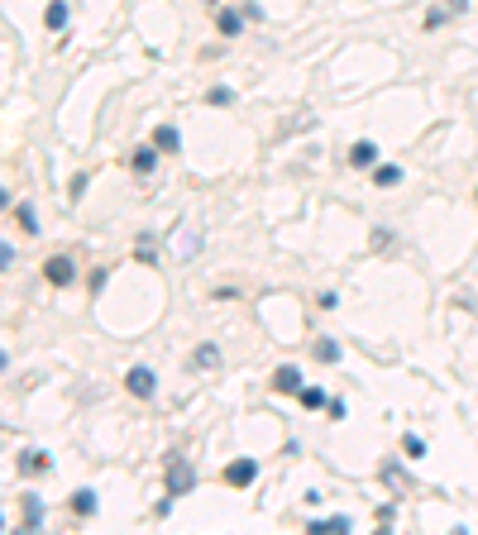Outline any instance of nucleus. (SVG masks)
<instances>
[{"instance_id":"obj_16","label":"nucleus","mask_w":478,"mask_h":535,"mask_svg":"<svg viewBox=\"0 0 478 535\" xmlns=\"http://www.w3.org/2000/svg\"><path fill=\"white\" fill-rule=\"evenodd\" d=\"M206 101H211V106H230V101H235V91H230V86H211V96H206Z\"/></svg>"},{"instance_id":"obj_18","label":"nucleus","mask_w":478,"mask_h":535,"mask_svg":"<svg viewBox=\"0 0 478 535\" xmlns=\"http://www.w3.org/2000/svg\"><path fill=\"white\" fill-rule=\"evenodd\" d=\"M316 359H326V364H335V359H340V349H335V344H316Z\"/></svg>"},{"instance_id":"obj_19","label":"nucleus","mask_w":478,"mask_h":535,"mask_svg":"<svg viewBox=\"0 0 478 535\" xmlns=\"http://www.w3.org/2000/svg\"><path fill=\"white\" fill-rule=\"evenodd\" d=\"M220 34H239V15L225 10V15H220Z\"/></svg>"},{"instance_id":"obj_13","label":"nucleus","mask_w":478,"mask_h":535,"mask_svg":"<svg viewBox=\"0 0 478 535\" xmlns=\"http://www.w3.org/2000/svg\"><path fill=\"white\" fill-rule=\"evenodd\" d=\"M39 521H44V507H39V502H34V497H29V502H24V526H29V531H34V526H39Z\"/></svg>"},{"instance_id":"obj_20","label":"nucleus","mask_w":478,"mask_h":535,"mask_svg":"<svg viewBox=\"0 0 478 535\" xmlns=\"http://www.w3.org/2000/svg\"><path fill=\"white\" fill-rule=\"evenodd\" d=\"M402 450H407V454H412V459H416V454H426V445H421L416 435H407V440H402Z\"/></svg>"},{"instance_id":"obj_14","label":"nucleus","mask_w":478,"mask_h":535,"mask_svg":"<svg viewBox=\"0 0 478 535\" xmlns=\"http://www.w3.org/2000/svg\"><path fill=\"white\" fill-rule=\"evenodd\" d=\"M72 512H77V516H91V512H96V497H91V493H77V497H72Z\"/></svg>"},{"instance_id":"obj_22","label":"nucleus","mask_w":478,"mask_h":535,"mask_svg":"<svg viewBox=\"0 0 478 535\" xmlns=\"http://www.w3.org/2000/svg\"><path fill=\"white\" fill-rule=\"evenodd\" d=\"M0 268H10V244H0Z\"/></svg>"},{"instance_id":"obj_9","label":"nucleus","mask_w":478,"mask_h":535,"mask_svg":"<svg viewBox=\"0 0 478 535\" xmlns=\"http://www.w3.org/2000/svg\"><path fill=\"white\" fill-rule=\"evenodd\" d=\"M44 24H48V29H63V24H67V0H53V5H48Z\"/></svg>"},{"instance_id":"obj_15","label":"nucleus","mask_w":478,"mask_h":535,"mask_svg":"<svg viewBox=\"0 0 478 535\" xmlns=\"http://www.w3.org/2000/svg\"><path fill=\"white\" fill-rule=\"evenodd\" d=\"M130 163H134V172H153V163H158V158H153V149H139Z\"/></svg>"},{"instance_id":"obj_6","label":"nucleus","mask_w":478,"mask_h":535,"mask_svg":"<svg viewBox=\"0 0 478 535\" xmlns=\"http://www.w3.org/2000/svg\"><path fill=\"white\" fill-rule=\"evenodd\" d=\"M273 387H278V392H302V373H297L292 364H283L278 373H273Z\"/></svg>"},{"instance_id":"obj_7","label":"nucleus","mask_w":478,"mask_h":535,"mask_svg":"<svg viewBox=\"0 0 478 535\" xmlns=\"http://www.w3.org/2000/svg\"><path fill=\"white\" fill-rule=\"evenodd\" d=\"M306 531H311V535H335V531H349V521H345V516H330V521H311Z\"/></svg>"},{"instance_id":"obj_11","label":"nucleus","mask_w":478,"mask_h":535,"mask_svg":"<svg viewBox=\"0 0 478 535\" xmlns=\"http://www.w3.org/2000/svg\"><path fill=\"white\" fill-rule=\"evenodd\" d=\"M373 182H378V187H397V182H402V168H392V163H388V168L373 172Z\"/></svg>"},{"instance_id":"obj_12","label":"nucleus","mask_w":478,"mask_h":535,"mask_svg":"<svg viewBox=\"0 0 478 535\" xmlns=\"http://www.w3.org/2000/svg\"><path fill=\"white\" fill-rule=\"evenodd\" d=\"M20 469H24V473H44V469H48V454H34V450H29V454L20 459Z\"/></svg>"},{"instance_id":"obj_10","label":"nucleus","mask_w":478,"mask_h":535,"mask_svg":"<svg viewBox=\"0 0 478 535\" xmlns=\"http://www.w3.org/2000/svg\"><path fill=\"white\" fill-rule=\"evenodd\" d=\"M297 397H302V407H311V411L330 407V402H326V392H321V387H302V392H297Z\"/></svg>"},{"instance_id":"obj_2","label":"nucleus","mask_w":478,"mask_h":535,"mask_svg":"<svg viewBox=\"0 0 478 535\" xmlns=\"http://www.w3.org/2000/svg\"><path fill=\"white\" fill-rule=\"evenodd\" d=\"M125 387H130L134 397H153V387H158V378H153L149 368H130V373H125Z\"/></svg>"},{"instance_id":"obj_3","label":"nucleus","mask_w":478,"mask_h":535,"mask_svg":"<svg viewBox=\"0 0 478 535\" xmlns=\"http://www.w3.org/2000/svg\"><path fill=\"white\" fill-rule=\"evenodd\" d=\"M192 483H196V473L187 469L182 459H173V464H168V493H187Z\"/></svg>"},{"instance_id":"obj_5","label":"nucleus","mask_w":478,"mask_h":535,"mask_svg":"<svg viewBox=\"0 0 478 535\" xmlns=\"http://www.w3.org/2000/svg\"><path fill=\"white\" fill-rule=\"evenodd\" d=\"M48 282H53V287H67V282H72V258H48Z\"/></svg>"},{"instance_id":"obj_4","label":"nucleus","mask_w":478,"mask_h":535,"mask_svg":"<svg viewBox=\"0 0 478 535\" xmlns=\"http://www.w3.org/2000/svg\"><path fill=\"white\" fill-rule=\"evenodd\" d=\"M349 163H354V168H373V163H378V144H373V139H359V144L349 149Z\"/></svg>"},{"instance_id":"obj_8","label":"nucleus","mask_w":478,"mask_h":535,"mask_svg":"<svg viewBox=\"0 0 478 535\" xmlns=\"http://www.w3.org/2000/svg\"><path fill=\"white\" fill-rule=\"evenodd\" d=\"M192 364L196 368H216L220 364V349H216V344H201V349L192 354Z\"/></svg>"},{"instance_id":"obj_23","label":"nucleus","mask_w":478,"mask_h":535,"mask_svg":"<svg viewBox=\"0 0 478 535\" xmlns=\"http://www.w3.org/2000/svg\"><path fill=\"white\" fill-rule=\"evenodd\" d=\"M450 10H459V15H464V10H469V0H450Z\"/></svg>"},{"instance_id":"obj_21","label":"nucleus","mask_w":478,"mask_h":535,"mask_svg":"<svg viewBox=\"0 0 478 535\" xmlns=\"http://www.w3.org/2000/svg\"><path fill=\"white\" fill-rule=\"evenodd\" d=\"M20 225H24V230H39V220H34V211H29V206H20Z\"/></svg>"},{"instance_id":"obj_17","label":"nucleus","mask_w":478,"mask_h":535,"mask_svg":"<svg viewBox=\"0 0 478 535\" xmlns=\"http://www.w3.org/2000/svg\"><path fill=\"white\" fill-rule=\"evenodd\" d=\"M153 139H158V149H177V129L173 125H163L158 134H153Z\"/></svg>"},{"instance_id":"obj_1","label":"nucleus","mask_w":478,"mask_h":535,"mask_svg":"<svg viewBox=\"0 0 478 535\" xmlns=\"http://www.w3.org/2000/svg\"><path fill=\"white\" fill-rule=\"evenodd\" d=\"M254 478H259V464H254V459H235V464L225 469V483H235V488H249Z\"/></svg>"}]
</instances>
